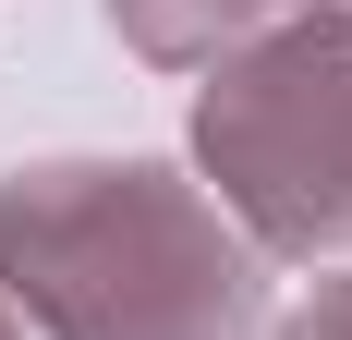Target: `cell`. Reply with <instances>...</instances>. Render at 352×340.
I'll return each instance as SVG.
<instances>
[{"label":"cell","mask_w":352,"mask_h":340,"mask_svg":"<svg viewBox=\"0 0 352 340\" xmlns=\"http://www.w3.org/2000/svg\"><path fill=\"white\" fill-rule=\"evenodd\" d=\"M12 292L49 340H243L255 268L170 170H36L0 206Z\"/></svg>","instance_id":"1"},{"label":"cell","mask_w":352,"mask_h":340,"mask_svg":"<svg viewBox=\"0 0 352 340\" xmlns=\"http://www.w3.org/2000/svg\"><path fill=\"white\" fill-rule=\"evenodd\" d=\"M207 158L267 243L352 231V25H304L207 85Z\"/></svg>","instance_id":"2"},{"label":"cell","mask_w":352,"mask_h":340,"mask_svg":"<svg viewBox=\"0 0 352 340\" xmlns=\"http://www.w3.org/2000/svg\"><path fill=\"white\" fill-rule=\"evenodd\" d=\"M122 25H134V49H158V61H207L219 36L243 25V0H109Z\"/></svg>","instance_id":"3"},{"label":"cell","mask_w":352,"mask_h":340,"mask_svg":"<svg viewBox=\"0 0 352 340\" xmlns=\"http://www.w3.org/2000/svg\"><path fill=\"white\" fill-rule=\"evenodd\" d=\"M292 340H352V279H340V292H328V304L304 316V328H292Z\"/></svg>","instance_id":"4"},{"label":"cell","mask_w":352,"mask_h":340,"mask_svg":"<svg viewBox=\"0 0 352 340\" xmlns=\"http://www.w3.org/2000/svg\"><path fill=\"white\" fill-rule=\"evenodd\" d=\"M328 12H352V0H328Z\"/></svg>","instance_id":"5"},{"label":"cell","mask_w":352,"mask_h":340,"mask_svg":"<svg viewBox=\"0 0 352 340\" xmlns=\"http://www.w3.org/2000/svg\"><path fill=\"white\" fill-rule=\"evenodd\" d=\"M0 340H12V316H0Z\"/></svg>","instance_id":"6"}]
</instances>
